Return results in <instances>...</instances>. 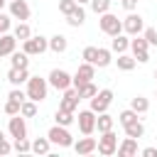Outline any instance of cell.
Masks as SVG:
<instances>
[{
	"mask_svg": "<svg viewBox=\"0 0 157 157\" xmlns=\"http://www.w3.org/2000/svg\"><path fill=\"white\" fill-rule=\"evenodd\" d=\"M120 2H123V7L128 12H135V7H137V0H120Z\"/></svg>",
	"mask_w": 157,
	"mask_h": 157,
	"instance_id": "cell-43",
	"label": "cell"
},
{
	"mask_svg": "<svg viewBox=\"0 0 157 157\" xmlns=\"http://www.w3.org/2000/svg\"><path fill=\"white\" fill-rule=\"evenodd\" d=\"M130 108H132L137 115H142V113H147V110H150V101H147L145 96H135V98L130 101Z\"/></svg>",
	"mask_w": 157,
	"mask_h": 157,
	"instance_id": "cell-27",
	"label": "cell"
},
{
	"mask_svg": "<svg viewBox=\"0 0 157 157\" xmlns=\"http://www.w3.org/2000/svg\"><path fill=\"white\" fill-rule=\"evenodd\" d=\"M96 150H98V155H103V157H110V155H115V150H118V135H115L113 130H105V132H101Z\"/></svg>",
	"mask_w": 157,
	"mask_h": 157,
	"instance_id": "cell-3",
	"label": "cell"
},
{
	"mask_svg": "<svg viewBox=\"0 0 157 157\" xmlns=\"http://www.w3.org/2000/svg\"><path fill=\"white\" fill-rule=\"evenodd\" d=\"M76 91H78V98H81V101H83V98H93V96L98 93V88H96V83H93V81H86V83H81Z\"/></svg>",
	"mask_w": 157,
	"mask_h": 157,
	"instance_id": "cell-30",
	"label": "cell"
},
{
	"mask_svg": "<svg viewBox=\"0 0 157 157\" xmlns=\"http://www.w3.org/2000/svg\"><path fill=\"white\" fill-rule=\"evenodd\" d=\"M7 98H12V101H20V103H22V101L27 98V93H25V91H22L20 86H15V88H12L10 93H7Z\"/></svg>",
	"mask_w": 157,
	"mask_h": 157,
	"instance_id": "cell-40",
	"label": "cell"
},
{
	"mask_svg": "<svg viewBox=\"0 0 157 157\" xmlns=\"http://www.w3.org/2000/svg\"><path fill=\"white\" fill-rule=\"evenodd\" d=\"M49 150H52L49 137H37V140L32 142V152H34V155H49Z\"/></svg>",
	"mask_w": 157,
	"mask_h": 157,
	"instance_id": "cell-28",
	"label": "cell"
},
{
	"mask_svg": "<svg viewBox=\"0 0 157 157\" xmlns=\"http://www.w3.org/2000/svg\"><path fill=\"white\" fill-rule=\"evenodd\" d=\"M12 150H15V152H20V155H25V152H32V142H29L27 137H15V142H12Z\"/></svg>",
	"mask_w": 157,
	"mask_h": 157,
	"instance_id": "cell-33",
	"label": "cell"
},
{
	"mask_svg": "<svg viewBox=\"0 0 157 157\" xmlns=\"http://www.w3.org/2000/svg\"><path fill=\"white\" fill-rule=\"evenodd\" d=\"M76 2H78V5H86V2H91V0H76Z\"/></svg>",
	"mask_w": 157,
	"mask_h": 157,
	"instance_id": "cell-45",
	"label": "cell"
},
{
	"mask_svg": "<svg viewBox=\"0 0 157 157\" xmlns=\"http://www.w3.org/2000/svg\"><path fill=\"white\" fill-rule=\"evenodd\" d=\"M5 2H7V0H0V10H2V7H5Z\"/></svg>",
	"mask_w": 157,
	"mask_h": 157,
	"instance_id": "cell-46",
	"label": "cell"
},
{
	"mask_svg": "<svg viewBox=\"0 0 157 157\" xmlns=\"http://www.w3.org/2000/svg\"><path fill=\"white\" fill-rule=\"evenodd\" d=\"M130 49H132V56H135L137 64H147V61H150V44H147L145 37L135 34V37L130 39Z\"/></svg>",
	"mask_w": 157,
	"mask_h": 157,
	"instance_id": "cell-4",
	"label": "cell"
},
{
	"mask_svg": "<svg viewBox=\"0 0 157 157\" xmlns=\"http://www.w3.org/2000/svg\"><path fill=\"white\" fill-rule=\"evenodd\" d=\"M76 123H78V130H81L83 135H93V130H96V113H93L91 108H88V110H78Z\"/></svg>",
	"mask_w": 157,
	"mask_h": 157,
	"instance_id": "cell-10",
	"label": "cell"
},
{
	"mask_svg": "<svg viewBox=\"0 0 157 157\" xmlns=\"http://www.w3.org/2000/svg\"><path fill=\"white\" fill-rule=\"evenodd\" d=\"M98 25H101V32H103V34H108V37H115V34H120V32H123V20H118V15H113L110 10L101 15Z\"/></svg>",
	"mask_w": 157,
	"mask_h": 157,
	"instance_id": "cell-2",
	"label": "cell"
},
{
	"mask_svg": "<svg viewBox=\"0 0 157 157\" xmlns=\"http://www.w3.org/2000/svg\"><path fill=\"white\" fill-rule=\"evenodd\" d=\"M130 49V39L120 32V34H115L113 39H110V52H118V54H123V52H128Z\"/></svg>",
	"mask_w": 157,
	"mask_h": 157,
	"instance_id": "cell-22",
	"label": "cell"
},
{
	"mask_svg": "<svg viewBox=\"0 0 157 157\" xmlns=\"http://www.w3.org/2000/svg\"><path fill=\"white\" fill-rule=\"evenodd\" d=\"M115 64H118V69H120V71H132L137 61H135V56H128V54L123 52V54H118V59H115Z\"/></svg>",
	"mask_w": 157,
	"mask_h": 157,
	"instance_id": "cell-26",
	"label": "cell"
},
{
	"mask_svg": "<svg viewBox=\"0 0 157 157\" xmlns=\"http://www.w3.org/2000/svg\"><path fill=\"white\" fill-rule=\"evenodd\" d=\"M132 120H137V113H135L132 108H128V110H123V113L118 115V123H120V125H128V123H132Z\"/></svg>",
	"mask_w": 157,
	"mask_h": 157,
	"instance_id": "cell-35",
	"label": "cell"
},
{
	"mask_svg": "<svg viewBox=\"0 0 157 157\" xmlns=\"http://www.w3.org/2000/svg\"><path fill=\"white\" fill-rule=\"evenodd\" d=\"M47 91H49V83H47V78H42V76H29L27 78V98L29 101H34V103H42L44 98H47Z\"/></svg>",
	"mask_w": 157,
	"mask_h": 157,
	"instance_id": "cell-1",
	"label": "cell"
},
{
	"mask_svg": "<svg viewBox=\"0 0 157 157\" xmlns=\"http://www.w3.org/2000/svg\"><path fill=\"white\" fill-rule=\"evenodd\" d=\"M123 128H125V135H128V137L140 140V137L145 135V125L140 123V118H137V120H132V123H128V125H123Z\"/></svg>",
	"mask_w": 157,
	"mask_h": 157,
	"instance_id": "cell-24",
	"label": "cell"
},
{
	"mask_svg": "<svg viewBox=\"0 0 157 157\" xmlns=\"http://www.w3.org/2000/svg\"><path fill=\"white\" fill-rule=\"evenodd\" d=\"M10 66H15V69H27V66H29V54H25V52H12V54H10Z\"/></svg>",
	"mask_w": 157,
	"mask_h": 157,
	"instance_id": "cell-25",
	"label": "cell"
},
{
	"mask_svg": "<svg viewBox=\"0 0 157 157\" xmlns=\"http://www.w3.org/2000/svg\"><path fill=\"white\" fill-rule=\"evenodd\" d=\"M83 20H86V10L76 2V7L66 15V25H69V27H81V25H83Z\"/></svg>",
	"mask_w": 157,
	"mask_h": 157,
	"instance_id": "cell-17",
	"label": "cell"
},
{
	"mask_svg": "<svg viewBox=\"0 0 157 157\" xmlns=\"http://www.w3.org/2000/svg\"><path fill=\"white\" fill-rule=\"evenodd\" d=\"M47 83H49L52 88H56V91H64V88H69V86H71V74H69V71H64V69H52V71H49V78H47Z\"/></svg>",
	"mask_w": 157,
	"mask_h": 157,
	"instance_id": "cell-8",
	"label": "cell"
},
{
	"mask_svg": "<svg viewBox=\"0 0 157 157\" xmlns=\"http://www.w3.org/2000/svg\"><path fill=\"white\" fill-rule=\"evenodd\" d=\"M142 37L147 39L150 47H157V29H155V27H145V29H142Z\"/></svg>",
	"mask_w": 157,
	"mask_h": 157,
	"instance_id": "cell-36",
	"label": "cell"
},
{
	"mask_svg": "<svg viewBox=\"0 0 157 157\" xmlns=\"http://www.w3.org/2000/svg\"><path fill=\"white\" fill-rule=\"evenodd\" d=\"M12 34H15V39H17V42H25V39H29V37H32V29H29V25H27V22H20V25H15Z\"/></svg>",
	"mask_w": 157,
	"mask_h": 157,
	"instance_id": "cell-29",
	"label": "cell"
},
{
	"mask_svg": "<svg viewBox=\"0 0 157 157\" xmlns=\"http://www.w3.org/2000/svg\"><path fill=\"white\" fill-rule=\"evenodd\" d=\"M47 137H49L52 145H59V147H71V145H74V137H71V132H69L64 125H54V128H49Z\"/></svg>",
	"mask_w": 157,
	"mask_h": 157,
	"instance_id": "cell-6",
	"label": "cell"
},
{
	"mask_svg": "<svg viewBox=\"0 0 157 157\" xmlns=\"http://www.w3.org/2000/svg\"><path fill=\"white\" fill-rule=\"evenodd\" d=\"M110 61H113V52H110V49H103V47H98V52H96V59H93V66H98V69H105V66H110Z\"/></svg>",
	"mask_w": 157,
	"mask_h": 157,
	"instance_id": "cell-20",
	"label": "cell"
},
{
	"mask_svg": "<svg viewBox=\"0 0 157 157\" xmlns=\"http://www.w3.org/2000/svg\"><path fill=\"white\" fill-rule=\"evenodd\" d=\"M27 78H29V71H27V69H15V66H10L7 81H10L12 86H22V83H27Z\"/></svg>",
	"mask_w": 157,
	"mask_h": 157,
	"instance_id": "cell-18",
	"label": "cell"
},
{
	"mask_svg": "<svg viewBox=\"0 0 157 157\" xmlns=\"http://www.w3.org/2000/svg\"><path fill=\"white\" fill-rule=\"evenodd\" d=\"M15 49H17V39H15V34H10V32L0 34V56H10Z\"/></svg>",
	"mask_w": 157,
	"mask_h": 157,
	"instance_id": "cell-16",
	"label": "cell"
},
{
	"mask_svg": "<svg viewBox=\"0 0 157 157\" xmlns=\"http://www.w3.org/2000/svg\"><path fill=\"white\" fill-rule=\"evenodd\" d=\"M12 152V145L7 142V137H5V132L0 130V155H10Z\"/></svg>",
	"mask_w": 157,
	"mask_h": 157,
	"instance_id": "cell-41",
	"label": "cell"
},
{
	"mask_svg": "<svg viewBox=\"0 0 157 157\" xmlns=\"http://www.w3.org/2000/svg\"><path fill=\"white\" fill-rule=\"evenodd\" d=\"M115 152H118L120 157H130V155H137V140L125 135V140L118 145V150H115Z\"/></svg>",
	"mask_w": 157,
	"mask_h": 157,
	"instance_id": "cell-19",
	"label": "cell"
},
{
	"mask_svg": "<svg viewBox=\"0 0 157 157\" xmlns=\"http://www.w3.org/2000/svg\"><path fill=\"white\" fill-rule=\"evenodd\" d=\"M7 132L10 137H27V125H25V115H10L7 120Z\"/></svg>",
	"mask_w": 157,
	"mask_h": 157,
	"instance_id": "cell-12",
	"label": "cell"
},
{
	"mask_svg": "<svg viewBox=\"0 0 157 157\" xmlns=\"http://www.w3.org/2000/svg\"><path fill=\"white\" fill-rule=\"evenodd\" d=\"M10 27H12V17H10V15H5V12L0 10V32L5 34V32H10Z\"/></svg>",
	"mask_w": 157,
	"mask_h": 157,
	"instance_id": "cell-38",
	"label": "cell"
},
{
	"mask_svg": "<svg viewBox=\"0 0 157 157\" xmlns=\"http://www.w3.org/2000/svg\"><path fill=\"white\" fill-rule=\"evenodd\" d=\"M91 10L96 15H103V12L110 10V0H91Z\"/></svg>",
	"mask_w": 157,
	"mask_h": 157,
	"instance_id": "cell-34",
	"label": "cell"
},
{
	"mask_svg": "<svg viewBox=\"0 0 157 157\" xmlns=\"http://www.w3.org/2000/svg\"><path fill=\"white\" fill-rule=\"evenodd\" d=\"M155 78H157V69H155Z\"/></svg>",
	"mask_w": 157,
	"mask_h": 157,
	"instance_id": "cell-47",
	"label": "cell"
},
{
	"mask_svg": "<svg viewBox=\"0 0 157 157\" xmlns=\"http://www.w3.org/2000/svg\"><path fill=\"white\" fill-rule=\"evenodd\" d=\"M66 47H69V39H66L64 34H54V37H49V49H52L54 54H64Z\"/></svg>",
	"mask_w": 157,
	"mask_h": 157,
	"instance_id": "cell-21",
	"label": "cell"
},
{
	"mask_svg": "<svg viewBox=\"0 0 157 157\" xmlns=\"http://www.w3.org/2000/svg\"><path fill=\"white\" fill-rule=\"evenodd\" d=\"M91 101V110L98 115V113H103V110H108V105L113 103V91L110 88H103V91H98L93 98H88Z\"/></svg>",
	"mask_w": 157,
	"mask_h": 157,
	"instance_id": "cell-9",
	"label": "cell"
},
{
	"mask_svg": "<svg viewBox=\"0 0 157 157\" xmlns=\"http://www.w3.org/2000/svg\"><path fill=\"white\" fill-rule=\"evenodd\" d=\"M20 105H22L20 101H12V98H7V103H5V108H2V110H5L7 115H17V113H20Z\"/></svg>",
	"mask_w": 157,
	"mask_h": 157,
	"instance_id": "cell-37",
	"label": "cell"
},
{
	"mask_svg": "<svg viewBox=\"0 0 157 157\" xmlns=\"http://www.w3.org/2000/svg\"><path fill=\"white\" fill-rule=\"evenodd\" d=\"M47 49H49V39H47V37H42V34H37V37L32 34L29 39H25V42H22V52H25V54H29V56H34V54H44Z\"/></svg>",
	"mask_w": 157,
	"mask_h": 157,
	"instance_id": "cell-5",
	"label": "cell"
},
{
	"mask_svg": "<svg viewBox=\"0 0 157 157\" xmlns=\"http://www.w3.org/2000/svg\"><path fill=\"white\" fill-rule=\"evenodd\" d=\"M54 120H56V125H64V128H69L76 118H74V113H69V110H64V108H59L56 113H54Z\"/></svg>",
	"mask_w": 157,
	"mask_h": 157,
	"instance_id": "cell-31",
	"label": "cell"
},
{
	"mask_svg": "<svg viewBox=\"0 0 157 157\" xmlns=\"http://www.w3.org/2000/svg\"><path fill=\"white\" fill-rule=\"evenodd\" d=\"M93 78H96V66H93V64H88V61H83V64L76 69V74L71 76V86H74V88H78L81 83L93 81Z\"/></svg>",
	"mask_w": 157,
	"mask_h": 157,
	"instance_id": "cell-7",
	"label": "cell"
},
{
	"mask_svg": "<svg viewBox=\"0 0 157 157\" xmlns=\"http://www.w3.org/2000/svg\"><path fill=\"white\" fill-rule=\"evenodd\" d=\"M20 115H25V118H34V115H37V103L29 101V98H25L22 105H20Z\"/></svg>",
	"mask_w": 157,
	"mask_h": 157,
	"instance_id": "cell-32",
	"label": "cell"
},
{
	"mask_svg": "<svg viewBox=\"0 0 157 157\" xmlns=\"http://www.w3.org/2000/svg\"><path fill=\"white\" fill-rule=\"evenodd\" d=\"M140 155L142 157H157V147H145V150H140Z\"/></svg>",
	"mask_w": 157,
	"mask_h": 157,
	"instance_id": "cell-44",
	"label": "cell"
},
{
	"mask_svg": "<svg viewBox=\"0 0 157 157\" xmlns=\"http://www.w3.org/2000/svg\"><path fill=\"white\" fill-rule=\"evenodd\" d=\"M113 115H108V110H103V113H98V118H96V130L98 132H105V130H113Z\"/></svg>",
	"mask_w": 157,
	"mask_h": 157,
	"instance_id": "cell-23",
	"label": "cell"
},
{
	"mask_svg": "<svg viewBox=\"0 0 157 157\" xmlns=\"http://www.w3.org/2000/svg\"><path fill=\"white\" fill-rule=\"evenodd\" d=\"M29 15H32V10L25 0H10V17L12 20L25 22V20H29Z\"/></svg>",
	"mask_w": 157,
	"mask_h": 157,
	"instance_id": "cell-13",
	"label": "cell"
},
{
	"mask_svg": "<svg viewBox=\"0 0 157 157\" xmlns=\"http://www.w3.org/2000/svg\"><path fill=\"white\" fill-rule=\"evenodd\" d=\"M155 96H157V91H155Z\"/></svg>",
	"mask_w": 157,
	"mask_h": 157,
	"instance_id": "cell-48",
	"label": "cell"
},
{
	"mask_svg": "<svg viewBox=\"0 0 157 157\" xmlns=\"http://www.w3.org/2000/svg\"><path fill=\"white\" fill-rule=\"evenodd\" d=\"M74 7H76V0H59V12L61 15H69Z\"/></svg>",
	"mask_w": 157,
	"mask_h": 157,
	"instance_id": "cell-39",
	"label": "cell"
},
{
	"mask_svg": "<svg viewBox=\"0 0 157 157\" xmlns=\"http://www.w3.org/2000/svg\"><path fill=\"white\" fill-rule=\"evenodd\" d=\"M96 145H98V140L96 137H88V135H83V137H78V140H74V150H76V155H91V152H96Z\"/></svg>",
	"mask_w": 157,
	"mask_h": 157,
	"instance_id": "cell-15",
	"label": "cell"
},
{
	"mask_svg": "<svg viewBox=\"0 0 157 157\" xmlns=\"http://www.w3.org/2000/svg\"><path fill=\"white\" fill-rule=\"evenodd\" d=\"M142 29H145V22H142V17H140L137 12H130V15L123 20V32H125V34L135 37V34H140Z\"/></svg>",
	"mask_w": 157,
	"mask_h": 157,
	"instance_id": "cell-11",
	"label": "cell"
},
{
	"mask_svg": "<svg viewBox=\"0 0 157 157\" xmlns=\"http://www.w3.org/2000/svg\"><path fill=\"white\" fill-rule=\"evenodd\" d=\"M96 52H98V47H86L83 49V61H88V64H93V59H96Z\"/></svg>",
	"mask_w": 157,
	"mask_h": 157,
	"instance_id": "cell-42",
	"label": "cell"
},
{
	"mask_svg": "<svg viewBox=\"0 0 157 157\" xmlns=\"http://www.w3.org/2000/svg\"><path fill=\"white\" fill-rule=\"evenodd\" d=\"M78 103H81V98H78V91L76 88H64V98H61V103H59V108H64V110H69V113H74L76 108H78Z\"/></svg>",
	"mask_w": 157,
	"mask_h": 157,
	"instance_id": "cell-14",
	"label": "cell"
},
{
	"mask_svg": "<svg viewBox=\"0 0 157 157\" xmlns=\"http://www.w3.org/2000/svg\"><path fill=\"white\" fill-rule=\"evenodd\" d=\"M0 34H2V32H0Z\"/></svg>",
	"mask_w": 157,
	"mask_h": 157,
	"instance_id": "cell-49",
	"label": "cell"
}]
</instances>
